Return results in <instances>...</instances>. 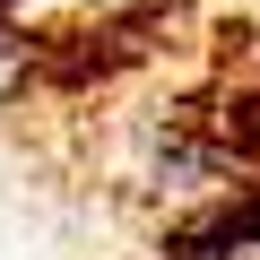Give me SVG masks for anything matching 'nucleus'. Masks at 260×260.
Instances as JSON below:
<instances>
[{
  "label": "nucleus",
  "mask_w": 260,
  "mask_h": 260,
  "mask_svg": "<svg viewBox=\"0 0 260 260\" xmlns=\"http://www.w3.org/2000/svg\"><path fill=\"white\" fill-rule=\"evenodd\" d=\"M52 9H70L78 26H139V18L174 9V0H52Z\"/></svg>",
  "instance_id": "f257e3e1"
},
{
  "label": "nucleus",
  "mask_w": 260,
  "mask_h": 260,
  "mask_svg": "<svg viewBox=\"0 0 260 260\" xmlns=\"http://www.w3.org/2000/svg\"><path fill=\"white\" fill-rule=\"evenodd\" d=\"M26 78H35V44H26V26H18V18H0V104H9Z\"/></svg>",
  "instance_id": "f03ea898"
}]
</instances>
